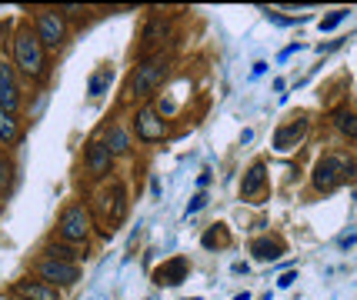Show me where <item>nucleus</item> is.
Wrapping results in <instances>:
<instances>
[{
  "instance_id": "nucleus-1",
  "label": "nucleus",
  "mask_w": 357,
  "mask_h": 300,
  "mask_svg": "<svg viewBox=\"0 0 357 300\" xmlns=\"http://www.w3.org/2000/svg\"><path fill=\"white\" fill-rule=\"evenodd\" d=\"M14 67L30 80H44L47 74V50L37 40V30H30L27 24L17 27V34H14Z\"/></svg>"
},
{
  "instance_id": "nucleus-2",
  "label": "nucleus",
  "mask_w": 357,
  "mask_h": 300,
  "mask_svg": "<svg viewBox=\"0 0 357 300\" xmlns=\"http://www.w3.org/2000/svg\"><path fill=\"white\" fill-rule=\"evenodd\" d=\"M57 237L64 244H87L91 237V214L84 204H71L64 207L60 221H57Z\"/></svg>"
},
{
  "instance_id": "nucleus-3",
  "label": "nucleus",
  "mask_w": 357,
  "mask_h": 300,
  "mask_svg": "<svg viewBox=\"0 0 357 300\" xmlns=\"http://www.w3.org/2000/svg\"><path fill=\"white\" fill-rule=\"evenodd\" d=\"M164 74H167V57L164 54H154L147 57V60H140L137 67H134V77H131V91L127 94L131 97H147L164 80Z\"/></svg>"
},
{
  "instance_id": "nucleus-4",
  "label": "nucleus",
  "mask_w": 357,
  "mask_h": 300,
  "mask_svg": "<svg viewBox=\"0 0 357 300\" xmlns=\"http://www.w3.org/2000/svg\"><path fill=\"white\" fill-rule=\"evenodd\" d=\"M347 174H354V160H347V157H340V153H327L318 167H314V187L331 194V190H338L340 184L347 180Z\"/></svg>"
},
{
  "instance_id": "nucleus-5",
  "label": "nucleus",
  "mask_w": 357,
  "mask_h": 300,
  "mask_svg": "<svg viewBox=\"0 0 357 300\" xmlns=\"http://www.w3.org/2000/svg\"><path fill=\"white\" fill-rule=\"evenodd\" d=\"M37 40L44 44V50H60L67 44V24H64V14L60 10H40L37 14Z\"/></svg>"
},
{
  "instance_id": "nucleus-6",
  "label": "nucleus",
  "mask_w": 357,
  "mask_h": 300,
  "mask_svg": "<svg viewBox=\"0 0 357 300\" xmlns=\"http://www.w3.org/2000/svg\"><path fill=\"white\" fill-rule=\"evenodd\" d=\"M37 281L51 283V287H74V283L80 281V263L40 257V263H37Z\"/></svg>"
},
{
  "instance_id": "nucleus-7",
  "label": "nucleus",
  "mask_w": 357,
  "mask_h": 300,
  "mask_svg": "<svg viewBox=\"0 0 357 300\" xmlns=\"http://www.w3.org/2000/svg\"><path fill=\"white\" fill-rule=\"evenodd\" d=\"M134 131H137V140H144V144H161L167 137V124L154 107H140L134 117Z\"/></svg>"
},
{
  "instance_id": "nucleus-8",
  "label": "nucleus",
  "mask_w": 357,
  "mask_h": 300,
  "mask_svg": "<svg viewBox=\"0 0 357 300\" xmlns=\"http://www.w3.org/2000/svg\"><path fill=\"white\" fill-rule=\"evenodd\" d=\"M84 167H87V174H91L94 180H104L113 170V153L107 150L104 140H91V144H87V150H84Z\"/></svg>"
},
{
  "instance_id": "nucleus-9",
  "label": "nucleus",
  "mask_w": 357,
  "mask_h": 300,
  "mask_svg": "<svg viewBox=\"0 0 357 300\" xmlns=\"http://www.w3.org/2000/svg\"><path fill=\"white\" fill-rule=\"evenodd\" d=\"M304 133H307V120H304V117H298V120H291V124L277 127L271 144H274V150H277V153H287V150H294L298 144H301Z\"/></svg>"
},
{
  "instance_id": "nucleus-10",
  "label": "nucleus",
  "mask_w": 357,
  "mask_h": 300,
  "mask_svg": "<svg viewBox=\"0 0 357 300\" xmlns=\"http://www.w3.org/2000/svg\"><path fill=\"white\" fill-rule=\"evenodd\" d=\"M14 294H17L20 300H60V290H57V287H51V283H44V281H30V277L14 283Z\"/></svg>"
},
{
  "instance_id": "nucleus-11",
  "label": "nucleus",
  "mask_w": 357,
  "mask_h": 300,
  "mask_svg": "<svg viewBox=\"0 0 357 300\" xmlns=\"http://www.w3.org/2000/svg\"><path fill=\"white\" fill-rule=\"evenodd\" d=\"M264 187H267V167H264V160H257V164H250V170H247L244 180H241V197L254 200Z\"/></svg>"
},
{
  "instance_id": "nucleus-12",
  "label": "nucleus",
  "mask_w": 357,
  "mask_h": 300,
  "mask_svg": "<svg viewBox=\"0 0 357 300\" xmlns=\"http://www.w3.org/2000/svg\"><path fill=\"white\" fill-rule=\"evenodd\" d=\"M104 144H107V150H111L113 157H127V153H131V150H134V144H131V133L124 131L120 124H113L111 131H107V140H104Z\"/></svg>"
},
{
  "instance_id": "nucleus-13",
  "label": "nucleus",
  "mask_w": 357,
  "mask_h": 300,
  "mask_svg": "<svg viewBox=\"0 0 357 300\" xmlns=\"http://www.w3.org/2000/svg\"><path fill=\"white\" fill-rule=\"evenodd\" d=\"M184 277H187V261H184V257H174V261H167L157 270V283H167V287L181 283Z\"/></svg>"
},
{
  "instance_id": "nucleus-14",
  "label": "nucleus",
  "mask_w": 357,
  "mask_h": 300,
  "mask_svg": "<svg viewBox=\"0 0 357 300\" xmlns=\"http://www.w3.org/2000/svg\"><path fill=\"white\" fill-rule=\"evenodd\" d=\"M17 140H20V120H17V113L0 111V144H3V147H17Z\"/></svg>"
},
{
  "instance_id": "nucleus-15",
  "label": "nucleus",
  "mask_w": 357,
  "mask_h": 300,
  "mask_svg": "<svg viewBox=\"0 0 357 300\" xmlns=\"http://www.w3.org/2000/svg\"><path fill=\"white\" fill-rule=\"evenodd\" d=\"M250 254H254V257H257V261H277V257H281V244H277V241H271V237H261V241H254V244H250Z\"/></svg>"
},
{
  "instance_id": "nucleus-16",
  "label": "nucleus",
  "mask_w": 357,
  "mask_h": 300,
  "mask_svg": "<svg viewBox=\"0 0 357 300\" xmlns=\"http://www.w3.org/2000/svg\"><path fill=\"white\" fill-rule=\"evenodd\" d=\"M164 30H167V20L164 17H154L151 24H147V27H144V47H154V44H157V40L164 37Z\"/></svg>"
},
{
  "instance_id": "nucleus-17",
  "label": "nucleus",
  "mask_w": 357,
  "mask_h": 300,
  "mask_svg": "<svg viewBox=\"0 0 357 300\" xmlns=\"http://www.w3.org/2000/svg\"><path fill=\"white\" fill-rule=\"evenodd\" d=\"M334 124H338V131L344 133V137H354V140H357V113L338 111V113H334Z\"/></svg>"
},
{
  "instance_id": "nucleus-18",
  "label": "nucleus",
  "mask_w": 357,
  "mask_h": 300,
  "mask_svg": "<svg viewBox=\"0 0 357 300\" xmlns=\"http://www.w3.org/2000/svg\"><path fill=\"white\" fill-rule=\"evenodd\" d=\"M44 257H51V261H71V263H77V250H71L67 244H47L44 247Z\"/></svg>"
},
{
  "instance_id": "nucleus-19",
  "label": "nucleus",
  "mask_w": 357,
  "mask_h": 300,
  "mask_svg": "<svg viewBox=\"0 0 357 300\" xmlns=\"http://www.w3.org/2000/svg\"><path fill=\"white\" fill-rule=\"evenodd\" d=\"M111 80H113V71L111 67H100L94 77H91V97H100L107 87H111Z\"/></svg>"
},
{
  "instance_id": "nucleus-20",
  "label": "nucleus",
  "mask_w": 357,
  "mask_h": 300,
  "mask_svg": "<svg viewBox=\"0 0 357 300\" xmlns=\"http://www.w3.org/2000/svg\"><path fill=\"white\" fill-rule=\"evenodd\" d=\"M347 14H351V10H344V7H340V10H331V14L320 20L318 27H320V30H334L338 24H344V20H347Z\"/></svg>"
},
{
  "instance_id": "nucleus-21",
  "label": "nucleus",
  "mask_w": 357,
  "mask_h": 300,
  "mask_svg": "<svg viewBox=\"0 0 357 300\" xmlns=\"http://www.w3.org/2000/svg\"><path fill=\"white\" fill-rule=\"evenodd\" d=\"M204 207H207V194L204 190H197V194L190 197V204H187V217L190 214H197V210H204Z\"/></svg>"
},
{
  "instance_id": "nucleus-22",
  "label": "nucleus",
  "mask_w": 357,
  "mask_h": 300,
  "mask_svg": "<svg viewBox=\"0 0 357 300\" xmlns=\"http://www.w3.org/2000/svg\"><path fill=\"white\" fill-rule=\"evenodd\" d=\"M294 281H298V274H294V270H287V274H281V277H277V287H281V290H287V287H294Z\"/></svg>"
},
{
  "instance_id": "nucleus-23",
  "label": "nucleus",
  "mask_w": 357,
  "mask_h": 300,
  "mask_svg": "<svg viewBox=\"0 0 357 300\" xmlns=\"http://www.w3.org/2000/svg\"><path fill=\"white\" fill-rule=\"evenodd\" d=\"M7 180H10V164H7V160L0 157V190L7 187Z\"/></svg>"
},
{
  "instance_id": "nucleus-24",
  "label": "nucleus",
  "mask_w": 357,
  "mask_h": 300,
  "mask_svg": "<svg viewBox=\"0 0 357 300\" xmlns=\"http://www.w3.org/2000/svg\"><path fill=\"white\" fill-rule=\"evenodd\" d=\"M354 244H357V230H351L347 237H340V247H344V250H347V247H354Z\"/></svg>"
},
{
  "instance_id": "nucleus-25",
  "label": "nucleus",
  "mask_w": 357,
  "mask_h": 300,
  "mask_svg": "<svg viewBox=\"0 0 357 300\" xmlns=\"http://www.w3.org/2000/svg\"><path fill=\"white\" fill-rule=\"evenodd\" d=\"M301 47H304V44H291V47H284V50H281V60H287L291 54H298Z\"/></svg>"
},
{
  "instance_id": "nucleus-26",
  "label": "nucleus",
  "mask_w": 357,
  "mask_h": 300,
  "mask_svg": "<svg viewBox=\"0 0 357 300\" xmlns=\"http://www.w3.org/2000/svg\"><path fill=\"white\" fill-rule=\"evenodd\" d=\"M264 71H267V64H264V60H257V64H254V71H250V74H254V77H261Z\"/></svg>"
},
{
  "instance_id": "nucleus-27",
  "label": "nucleus",
  "mask_w": 357,
  "mask_h": 300,
  "mask_svg": "<svg viewBox=\"0 0 357 300\" xmlns=\"http://www.w3.org/2000/svg\"><path fill=\"white\" fill-rule=\"evenodd\" d=\"M234 300H250V294H247V290H244V294H237V297H234Z\"/></svg>"
},
{
  "instance_id": "nucleus-28",
  "label": "nucleus",
  "mask_w": 357,
  "mask_h": 300,
  "mask_svg": "<svg viewBox=\"0 0 357 300\" xmlns=\"http://www.w3.org/2000/svg\"><path fill=\"white\" fill-rule=\"evenodd\" d=\"M184 300H204V297H184Z\"/></svg>"
}]
</instances>
